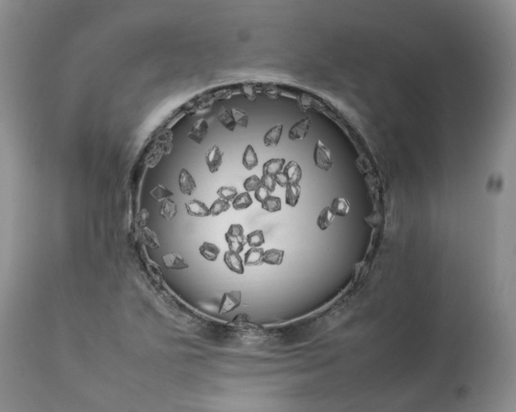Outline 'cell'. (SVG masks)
<instances>
[{
    "mask_svg": "<svg viewBox=\"0 0 516 412\" xmlns=\"http://www.w3.org/2000/svg\"><path fill=\"white\" fill-rule=\"evenodd\" d=\"M247 243L250 247H260L265 242L262 230H255L249 233L246 236Z\"/></svg>",
    "mask_w": 516,
    "mask_h": 412,
    "instance_id": "4316f807",
    "label": "cell"
},
{
    "mask_svg": "<svg viewBox=\"0 0 516 412\" xmlns=\"http://www.w3.org/2000/svg\"><path fill=\"white\" fill-rule=\"evenodd\" d=\"M314 161L316 167L323 171H328L333 166V161L330 149L321 140L316 142L314 150Z\"/></svg>",
    "mask_w": 516,
    "mask_h": 412,
    "instance_id": "7a4b0ae2",
    "label": "cell"
},
{
    "mask_svg": "<svg viewBox=\"0 0 516 412\" xmlns=\"http://www.w3.org/2000/svg\"><path fill=\"white\" fill-rule=\"evenodd\" d=\"M186 211L189 215L196 218H206L210 216V209L205 203L199 200L194 199L186 202Z\"/></svg>",
    "mask_w": 516,
    "mask_h": 412,
    "instance_id": "30bf717a",
    "label": "cell"
},
{
    "mask_svg": "<svg viewBox=\"0 0 516 412\" xmlns=\"http://www.w3.org/2000/svg\"><path fill=\"white\" fill-rule=\"evenodd\" d=\"M334 217H335V215L331 211L330 207H325V208H323L320 213L318 214V218H317V221H316V223H317L318 228L322 231L327 230L330 227L331 224L333 223Z\"/></svg>",
    "mask_w": 516,
    "mask_h": 412,
    "instance_id": "7402d4cb",
    "label": "cell"
},
{
    "mask_svg": "<svg viewBox=\"0 0 516 412\" xmlns=\"http://www.w3.org/2000/svg\"><path fill=\"white\" fill-rule=\"evenodd\" d=\"M217 119L219 120L222 126H224V128L229 131L234 132V129L236 128V124L234 122L230 109H227L224 107H222L219 114L217 116Z\"/></svg>",
    "mask_w": 516,
    "mask_h": 412,
    "instance_id": "ffe728a7",
    "label": "cell"
},
{
    "mask_svg": "<svg viewBox=\"0 0 516 412\" xmlns=\"http://www.w3.org/2000/svg\"><path fill=\"white\" fill-rule=\"evenodd\" d=\"M243 165L246 170H253L258 165V158L256 151L253 146H247L244 155H243Z\"/></svg>",
    "mask_w": 516,
    "mask_h": 412,
    "instance_id": "d6986e66",
    "label": "cell"
},
{
    "mask_svg": "<svg viewBox=\"0 0 516 412\" xmlns=\"http://www.w3.org/2000/svg\"><path fill=\"white\" fill-rule=\"evenodd\" d=\"M179 187L181 193L186 196H191L197 189V185L193 176L186 169H182L179 175Z\"/></svg>",
    "mask_w": 516,
    "mask_h": 412,
    "instance_id": "52a82bcc",
    "label": "cell"
},
{
    "mask_svg": "<svg viewBox=\"0 0 516 412\" xmlns=\"http://www.w3.org/2000/svg\"><path fill=\"white\" fill-rule=\"evenodd\" d=\"M230 112H231L232 116H233V118H234V122H235L236 125H239V126L244 128V129L248 128L249 117L247 112H244L243 110L239 109V108H234V107L230 109Z\"/></svg>",
    "mask_w": 516,
    "mask_h": 412,
    "instance_id": "83f0119b",
    "label": "cell"
},
{
    "mask_svg": "<svg viewBox=\"0 0 516 412\" xmlns=\"http://www.w3.org/2000/svg\"><path fill=\"white\" fill-rule=\"evenodd\" d=\"M284 173L288 178L289 183L299 184L300 181L302 177V170L297 161L291 160L287 163V165L285 167Z\"/></svg>",
    "mask_w": 516,
    "mask_h": 412,
    "instance_id": "7c38bea8",
    "label": "cell"
},
{
    "mask_svg": "<svg viewBox=\"0 0 516 412\" xmlns=\"http://www.w3.org/2000/svg\"><path fill=\"white\" fill-rule=\"evenodd\" d=\"M260 180H261V185H262L263 187H265L270 193L275 192V187H276V184H277L276 181H275V176L263 175Z\"/></svg>",
    "mask_w": 516,
    "mask_h": 412,
    "instance_id": "1f68e13d",
    "label": "cell"
},
{
    "mask_svg": "<svg viewBox=\"0 0 516 412\" xmlns=\"http://www.w3.org/2000/svg\"><path fill=\"white\" fill-rule=\"evenodd\" d=\"M142 235H143V242L148 247L156 250L160 248V242L159 237L155 233V231L151 230L150 228L145 227L142 228Z\"/></svg>",
    "mask_w": 516,
    "mask_h": 412,
    "instance_id": "603a6c76",
    "label": "cell"
},
{
    "mask_svg": "<svg viewBox=\"0 0 516 412\" xmlns=\"http://www.w3.org/2000/svg\"><path fill=\"white\" fill-rule=\"evenodd\" d=\"M163 262L167 268L171 270H185L189 268V265L181 255L176 252H170L163 256Z\"/></svg>",
    "mask_w": 516,
    "mask_h": 412,
    "instance_id": "9c48e42d",
    "label": "cell"
},
{
    "mask_svg": "<svg viewBox=\"0 0 516 412\" xmlns=\"http://www.w3.org/2000/svg\"><path fill=\"white\" fill-rule=\"evenodd\" d=\"M264 252L262 248L251 247L244 255V265L251 267L262 265Z\"/></svg>",
    "mask_w": 516,
    "mask_h": 412,
    "instance_id": "4fadbf2b",
    "label": "cell"
},
{
    "mask_svg": "<svg viewBox=\"0 0 516 412\" xmlns=\"http://www.w3.org/2000/svg\"><path fill=\"white\" fill-rule=\"evenodd\" d=\"M283 129H284L283 124H276L275 126H273L271 129H269L265 133V136L263 138L264 145L266 147H276L280 143V138L282 136Z\"/></svg>",
    "mask_w": 516,
    "mask_h": 412,
    "instance_id": "8fae6325",
    "label": "cell"
},
{
    "mask_svg": "<svg viewBox=\"0 0 516 412\" xmlns=\"http://www.w3.org/2000/svg\"><path fill=\"white\" fill-rule=\"evenodd\" d=\"M261 208L270 213H276L282 209V202L280 197L270 196L265 202L261 203Z\"/></svg>",
    "mask_w": 516,
    "mask_h": 412,
    "instance_id": "484cf974",
    "label": "cell"
},
{
    "mask_svg": "<svg viewBox=\"0 0 516 412\" xmlns=\"http://www.w3.org/2000/svg\"><path fill=\"white\" fill-rule=\"evenodd\" d=\"M229 208H230V204L229 202L219 198V199L216 200L212 203V206L210 207V215L212 217H217L221 213L227 212Z\"/></svg>",
    "mask_w": 516,
    "mask_h": 412,
    "instance_id": "f1b7e54d",
    "label": "cell"
},
{
    "mask_svg": "<svg viewBox=\"0 0 516 412\" xmlns=\"http://www.w3.org/2000/svg\"><path fill=\"white\" fill-rule=\"evenodd\" d=\"M253 204V199L249 192H243L233 200L232 206L235 210H244L249 208Z\"/></svg>",
    "mask_w": 516,
    "mask_h": 412,
    "instance_id": "cb8c5ba5",
    "label": "cell"
},
{
    "mask_svg": "<svg viewBox=\"0 0 516 412\" xmlns=\"http://www.w3.org/2000/svg\"><path fill=\"white\" fill-rule=\"evenodd\" d=\"M224 262L231 272L236 274H244V264L239 253L228 250L225 253Z\"/></svg>",
    "mask_w": 516,
    "mask_h": 412,
    "instance_id": "8992f818",
    "label": "cell"
},
{
    "mask_svg": "<svg viewBox=\"0 0 516 412\" xmlns=\"http://www.w3.org/2000/svg\"><path fill=\"white\" fill-rule=\"evenodd\" d=\"M330 209L335 216L345 217L350 213V202L344 197H336L331 205Z\"/></svg>",
    "mask_w": 516,
    "mask_h": 412,
    "instance_id": "5bb4252c",
    "label": "cell"
},
{
    "mask_svg": "<svg viewBox=\"0 0 516 412\" xmlns=\"http://www.w3.org/2000/svg\"><path fill=\"white\" fill-rule=\"evenodd\" d=\"M242 302V293L240 291H231L225 292L220 303L219 314H227L239 308Z\"/></svg>",
    "mask_w": 516,
    "mask_h": 412,
    "instance_id": "3957f363",
    "label": "cell"
},
{
    "mask_svg": "<svg viewBox=\"0 0 516 412\" xmlns=\"http://www.w3.org/2000/svg\"><path fill=\"white\" fill-rule=\"evenodd\" d=\"M199 251L201 256L204 258L206 260L209 262H215L217 261V258L219 256L221 249L213 243L205 241L201 245Z\"/></svg>",
    "mask_w": 516,
    "mask_h": 412,
    "instance_id": "9a60e30c",
    "label": "cell"
},
{
    "mask_svg": "<svg viewBox=\"0 0 516 412\" xmlns=\"http://www.w3.org/2000/svg\"><path fill=\"white\" fill-rule=\"evenodd\" d=\"M285 165V159L284 158H274L268 160L264 164L262 168L263 175H275L282 172L283 168Z\"/></svg>",
    "mask_w": 516,
    "mask_h": 412,
    "instance_id": "2e32d148",
    "label": "cell"
},
{
    "mask_svg": "<svg viewBox=\"0 0 516 412\" xmlns=\"http://www.w3.org/2000/svg\"><path fill=\"white\" fill-rule=\"evenodd\" d=\"M223 155L224 154H223V152H222L219 147L217 145H212L206 151V164H207V166L210 173L216 174V173L218 172L220 167L222 165Z\"/></svg>",
    "mask_w": 516,
    "mask_h": 412,
    "instance_id": "5b68a950",
    "label": "cell"
},
{
    "mask_svg": "<svg viewBox=\"0 0 516 412\" xmlns=\"http://www.w3.org/2000/svg\"><path fill=\"white\" fill-rule=\"evenodd\" d=\"M312 120L311 117H305L295 123L288 133V138L292 141H303L311 129Z\"/></svg>",
    "mask_w": 516,
    "mask_h": 412,
    "instance_id": "277c9868",
    "label": "cell"
},
{
    "mask_svg": "<svg viewBox=\"0 0 516 412\" xmlns=\"http://www.w3.org/2000/svg\"><path fill=\"white\" fill-rule=\"evenodd\" d=\"M270 196H271L270 192L265 187H263L262 185L255 191V198L258 202H260V204L265 202Z\"/></svg>",
    "mask_w": 516,
    "mask_h": 412,
    "instance_id": "d6a6232c",
    "label": "cell"
},
{
    "mask_svg": "<svg viewBox=\"0 0 516 412\" xmlns=\"http://www.w3.org/2000/svg\"><path fill=\"white\" fill-rule=\"evenodd\" d=\"M177 213V206L172 200L167 199L163 202L159 214L167 221H171L176 217Z\"/></svg>",
    "mask_w": 516,
    "mask_h": 412,
    "instance_id": "44dd1931",
    "label": "cell"
},
{
    "mask_svg": "<svg viewBox=\"0 0 516 412\" xmlns=\"http://www.w3.org/2000/svg\"><path fill=\"white\" fill-rule=\"evenodd\" d=\"M260 186H261V180L257 175H252L244 182V189L248 192H255Z\"/></svg>",
    "mask_w": 516,
    "mask_h": 412,
    "instance_id": "4dcf8cb0",
    "label": "cell"
},
{
    "mask_svg": "<svg viewBox=\"0 0 516 412\" xmlns=\"http://www.w3.org/2000/svg\"><path fill=\"white\" fill-rule=\"evenodd\" d=\"M284 258H285V250L270 249L264 252L263 262L266 265L279 266V265H282Z\"/></svg>",
    "mask_w": 516,
    "mask_h": 412,
    "instance_id": "e0dca14e",
    "label": "cell"
},
{
    "mask_svg": "<svg viewBox=\"0 0 516 412\" xmlns=\"http://www.w3.org/2000/svg\"><path fill=\"white\" fill-rule=\"evenodd\" d=\"M149 218H150V212L148 211V209L146 208L142 209L138 217V223L141 228L146 227V223H147Z\"/></svg>",
    "mask_w": 516,
    "mask_h": 412,
    "instance_id": "836d02e7",
    "label": "cell"
},
{
    "mask_svg": "<svg viewBox=\"0 0 516 412\" xmlns=\"http://www.w3.org/2000/svg\"><path fill=\"white\" fill-rule=\"evenodd\" d=\"M276 183L280 185V187H286L289 184V181L287 176L284 172H280L275 176Z\"/></svg>",
    "mask_w": 516,
    "mask_h": 412,
    "instance_id": "e575fe53",
    "label": "cell"
},
{
    "mask_svg": "<svg viewBox=\"0 0 516 412\" xmlns=\"http://www.w3.org/2000/svg\"><path fill=\"white\" fill-rule=\"evenodd\" d=\"M150 193L153 199L158 202H164L165 200L169 199L174 196L173 192L162 185L156 186L155 188H153L150 191Z\"/></svg>",
    "mask_w": 516,
    "mask_h": 412,
    "instance_id": "d4e9b609",
    "label": "cell"
},
{
    "mask_svg": "<svg viewBox=\"0 0 516 412\" xmlns=\"http://www.w3.org/2000/svg\"><path fill=\"white\" fill-rule=\"evenodd\" d=\"M217 194L221 199L230 202L237 197L238 191L234 187H222L217 190Z\"/></svg>",
    "mask_w": 516,
    "mask_h": 412,
    "instance_id": "f546056e",
    "label": "cell"
},
{
    "mask_svg": "<svg viewBox=\"0 0 516 412\" xmlns=\"http://www.w3.org/2000/svg\"><path fill=\"white\" fill-rule=\"evenodd\" d=\"M208 132V123L204 119H199L191 128L189 132L188 138L193 141L194 143L201 144L207 136Z\"/></svg>",
    "mask_w": 516,
    "mask_h": 412,
    "instance_id": "ba28073f",
    "label": "cell"
},
{
    "mask_svg": "<svg viewBox=\"0 0 516 412\" xmlns=\"http://www.w3.org/2000/svg\"><path fill=\"white\" fill-rule=\"evenodd\" d=\"M225 238L229 250L239 254L244 250L247 239L241 224L234 223L229 226L227 233L225 234Z\"/></svg>",
    "mask_w": 516,
    "mask_h": 412,
    "instance_id": "6da1fadb",
    "label": "cell"
},
{
    "mask_svg": "<svg viewBox=\"0 0 516 412\" xmlns=\"http://www.w3.org/2000/svg\"><path fill=\"white\" fill-rule=\"evenodd\" d=\"M301 196V187L299 184L289 183L286 187L285 202L290 207H295L298 203Z\"/></svg>",
    "mask_w": 516,
    "mask_h": 412,
    "instance_id": "ac0fdd59",
    "label": "cell"
}]
</instances>
